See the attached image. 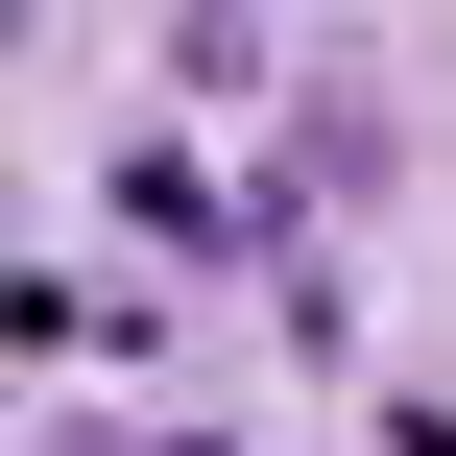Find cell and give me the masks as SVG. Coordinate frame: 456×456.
Here are the masks:
<instances>
[{
	"mask_svg": "<svg viewBox=\"0 0 456 456\" xmlns=\"http://www.w3.org/2000/svg\"><path fill=\"white\" fill-rule=\"evenodd\" d=\"M385 456H456V409H385Z\"/></svg>",
	"mask_w": 456,
	"mask_h": 456,
	"instance_id": "7a4b0ae2",
	"label": "cell"
},
{
	"mask_svg": "<svg viewBox=\"0 0 456 456\" xmlns=\"http://www.w3.org/2000/svg\"><path fill=\"white\" fill-rule=\"evenodd\" d=\"M72 456H240V433H72Z\"/></svg>",
	"mask_w": 456,
	"mask_h": 456,
	"instance_id": "6da1fadb",
	"label": "cell"
}]
</instances>
